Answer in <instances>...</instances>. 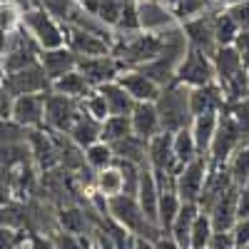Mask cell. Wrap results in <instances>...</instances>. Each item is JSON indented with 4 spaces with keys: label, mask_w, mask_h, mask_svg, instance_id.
<instances>
[{
    "label": "cell",
    "mask_w": 249,
    "mask_h": 249,
    "mask_svg": "<svg viewBox=\"0 0 249 249\" xmlns=\"http://www.w3.org/2000/svg\"><path fill=\"white\" fill-rule=\"evenodd\" d=\"M157 112H160V124L162 132H177L192 124V110H190V88L179 85V82H170L164 85L160 97H157Z\"/></svg>",
    "instance_id": "1"
},
{
    "label": "cell",
    "mask_w": 249,
    "mask_h": 249,
    "mask_svg": "<svg viewBox=\"0 0 249 249\" xmlns=\"http://www.w3.org/2000/svg\"><path fill=\"white\" fill-rule=\"evenodd\" d=\"M107 217H112L117 224H122L127 232H132L135 237H150L155 239L162 230L157 224H152L147 217H144L142 207L137 202L135 195H115L107 199Z\"/></svg>",
    "instance_id": "2"
},
{
    "label": "cell",
    "mask_w": 249,
    "mask_h": 249,
    "mask_svg": "<svg viewBox=\"0 0 249 249\" xmlns=\"http://www.w3.org/2000/svg\"><path fill=\"white\" fill-rule=\"evenodd\" d=\"M214 80H217V72H214L212 55H207L199 48L187 45L175 68V82H179L184 88H199V85H210Z\"/></svg>",
    "instance_id": "3"
},
{
    "label": "cell",
    "mask_w": 249,
    "mask_h": 249,
    "mask_svg": "<svg viewBox=\"0 0 249 249\" xmlns=\"http://www.w3.org/2000/svg\"><path fill=\"white\" fill-rule=\"evenodd\" d=\"M20 25L30 33V37L37 43L40 50H53V48L65 45V30L43 8H33V10L20 13Z\"/></svg>",
    "instance_id": "4"
},
{
    "label": "cell",
    "mask_w": 249,
    "mask_h": 249,
    "mask_svg": "<svg viewBox=\"0 0 249 249\" xmlns=\"http://www.w3.org/2000/svg\"><path fill=\"white\" fill-rule=\"evenodd\" d=\"M244 142H247V137H244V132L239 130V124L232 120V115L219 112L217 132H214V137H212V144H210V152H207V157H210L212 164H227V162H230V157L242 147Z\"/></svg>",
    "instance_id": "5"
},
{
    "label": "cell",
    "mask_w": 249,
    "mask_h": 249,
    "mask_svg": "<svg viewBox=\"0 0 249 249\" xmlns=\"http://www.w3.org/2000/svg\"><path fill=\"white\" fill-rule=\"evenodd\" d=\"M77 115H80V100L60 95L55 90L45 92V130L68 135Z\"/></svg>",
    "instance_id": "6"
},
{
    "label": "cell",
    "mask_w": 249,
    "mask_h": 249,
    "mask_svg": "<svg viewBox=\"0 0 249 249\" xmlns=\"http://www.w3.org/2000/svg\"><path fill=\"white\" fill-rule=\"evenodd\" d=\"M0 85H3L13 97H18V95H33V92H48L50 80H48L43 65H40V60H37L28 68H20L15 72H5L0 77Z\"/></svg>",
    "instance_id": "7"
},
{
    "label": "cell",
    "mask_w": 249,
    "mask_h": 249,
    "mask_svg": "<svg viewBox=\"0 0 249 249\" xmlns=\"http://www.w3.org/2000/svg\"><path fill=\"white\" fill-rule=\"evenodd\" d=\"M210 172V157L197 155L192 162H187L184 167L175 177V192L179 195L182 202H197L202 190H204V179Z\"/></svg>",
    "instance_id": "8"
},
{
    "label": "cell",
    "mask_w": 249,
    "mask_h": 249,
    "mask_svg": "<svg viewBox=\"0 0 249 249\" xmlns=\"http://www.w3.org/2000/svg\"><path fill=\"white\" fill-rule=\"evenodd\" d=\"M65 30V45L77 57H90V55H110L112 53V37L105 33H95L75 25H62Z\"/></svg>",
    "instance_id": "9"
},
{
    "label": "cell",
    "mask_w": 249,
    "mask_h": 249,
    "mask_svg": "<svg viewBox=\"0 0 249 249\" xmlns=\"http://www.w3.org/2000/svg\"><path fill=\"white\" fill-rule=\"evenodd\" d=\"M127 68L122 60H117L112 53L110 55H90V57H77V70L85 75L90 88H100L105 82L117 80V75Z\"/></svg>",
    "instance_id": "10"
},
{
    "label": "cell",
    "mask_w": 249,
    "mask_h": 249,
    "mask_svg": "<svg viewBox=\"0 0 249 249\" xmlns=\"http://www.w3.org/2000/svg\"><path fill=\"white\" fill-rule=\"evenodd\" d=\"M147 167L155 175H175L182 170V164L175 157L172 150V135L170 132H160L147 142Z\"/></svg>",
    "instance_id": "11"
},
{
    "label": "cell",
    "mask_w": 249,
    "mask_h": 249,
    "mask_svg": "<svg viewBox=\"0 0 249 249\" xmlns=\"http://www.w3.org/2000/svg\"><path fill=\"white\" fill-rule=\"evenodd\" d=\"M10 117L18 124H23L25 130H40V127H45V92L18 95L13 100Z\"/></svg>",
    "instance_id": "12"
},
{
    "label": "cell",
    "mask_w": 249,
    "mask_h": 249,
    "mask_svg": "<svg viewBox=\"0 0 249 249\" xmlns=\"http://www.w3.org/2000/svg\"><path fill=\"white\" fill-rule=\"evenodd\" d=\"M182 35L184 43L204 50L207 55H212L217 50V40H214V25H212V15H195L182 20Z\"/></svg>",
    "instance_id": "13"
},
{
    "label": "cell",
    "mask_w": 249,
    "mask_h": 249,
    "mask_svg": "<svg viewBox=\"0 0 249 249\" xmlns=\"http://www.w3.org/2000/svg\"><path fill=\"white\" fill-rule=\"evenodd\" d=\"M117 82L130 92V97L135 102H157V97L162 92V88L140 68H124L117 75Z\"/></svg>",
    "instance_id": "14"
},
{
    "label": "cell",
    "mask_w": 249,
    "mask_h": 249,
    "mask_svg": "<svg viewBox=\"0 0 249 249\" xmlns=\"http://www.w3.org/2000/svg\"><path fill=\"white\" fill-rule=\"evenodd\" d=\"M227 105V97L222 92V88L217 85V80L210 85H199V88H190V110L192 117L197 115H219Z\"/></svg>",
    "instance_id": "15"
},
{
    "label": "cell",
    "mask_w": 249,
    "mask_h": 249,
    "mask_svg": "<svg viewBox=\"0 0 249 249\" xmlns=\"http://www.w3.org/2000/svg\"><path fill=\"white\" fill-rule=\"evenodd\" d=\"M237 195H239V187L232 184L227 192L219 195V199L212 204V210L207 212L212 219L214 232H230L234 222H237Z\"/></svg>",
    "instance_id": "16"
},
{
    "label": "cell",
    "mask_w": 249,
    "mask_h": 249,
    "mask_svg": "<svg viewBox=\"0 0 249 249\" xmlns=\"http://www.w3.org/2000/svg\"><path fill=\"white\" fill-rule=\"evenodd\" d=\"M40 65H43L48 80H50V85L62 77L65 72L75 70L77 68V55L68 48V45H60V48H53V50H40Z\"/></svg>",
    "instance_id": "17"
},
{
    "label": "cell",
    "mask_w": 249,
    "mask_h": 249,
    "mask_svg": "<svg viewBox=\"0 0 249 249\" xmlns=\"http://www.w3.org/2000/svg\"><path fill=\"white\" fill-rule=\"evenodd\" d=\"M212 62H214V72H217V85L219 88H224L232 77H237L242 70H247L242 55L232 45H219L212 53Z\"/></svg>",
    "instance_id": "18"
},
{
    "label": "cell",
    "mask_w": 249,
    "mask_h": 249,
    "mask_svg": "<svg viewBox=\"0 0 249 249\" xmlns=\"http://www.w3.org/2000/svg\"><path fill=\"white\" fill-rule=\"evenodd\" d=\"M130 122H132V132L144 140H152L155 135L162 132L160 112L155 102H135V107L130 112Z\"/></svg>",
    "instance_id": "19"
},
{
    "label": "cell",
    "mask_w": 249,
    "mask_h": 249,
    "mask_svg": "<svg viewBox=\"0 0 249 249\" xmlns=\"http://www.w3.org/2000/svg\"><path fill=\"white\" fill-rule=\"evenodd\" d=\"M140 207L144 217H147L152 224H157V202H160V184H157V177L150 167H142L140 172V184H137V192H135Z\"/></svg>",
    "instance_id": "20"
},
{
    "label": "cell",
    "mask_w": 249,
    "mask_h": 249,
    "mask_svg": "<svg viewBox=\"0 0 249 249\" xmlns=\"http://www.w3.org/2000/svg\"><path fill=\"white\" fill-rule=\"evenodd\" d=\"M147 142L140 135H127L117 140L115 144H110L112 152H115V160H124V162H132V164H140V167H147Z\"/></svg>",
    "instance_id": "21"
},
{
    "label": "cell",
    "mask_w": 249,
    "mask_h": 249,
    "mask_svg": "<svg viewBox=\"0 0 249 249\" xmlns=\"http://www.w3.org/2000/svg\"><path fill=\"white\" fill-rule=\"evenodd\" d=\"M197 214H199V204L197 202H182L179 212H177L170 232H167L182 249H190V232H192V222H195Z\"/></svg>",
    "instance_id": "22"
},
{
    "label": "cell",
    "mask_w": 249,
    "mask_h": 249,
    "mask_svg": "<svg viewBox=\"0 0 249 249\" xmlns=\"http://www.w3.org/2000/svg\"><path fill=\"white\" fill-rule=\"evenodd\" d=\"M100 132H102V122L95 120V117H90L88 112H82V107H80V115L72 122V127L68 130V137L85 150V147H90L92 142L100 140Z\"/></svg>",
    "instance_id": "23"
},
{
    "label": "cell",
    "mask_w": 249,
    "mask_h": 249,
    "mask_svg": "<svg viewBox=\"0 0 249 249\" xmlns=\"http://www.w3.org/2000/svg\"><path fill=\"white\" fill-rule=\"evenodd\" d=\"M102 97H105V105L110 110V115H130L132 107H135V100L130 97V92L124 90L117 80L112 82H105V85L95 88Z\"/></svg>",
    "instance_id": "24"
},
{
    "label": "cell",
    "mask_w": 249,
    "mask_h": 249,
    "mask_svg": "<svg viewBox=\"0 0 249 249\" xmlns=\"http://www.w3.org/2000/svg\"><path fill=\"white\" fill-rule=\"evenodd\" d=\"M50 90H55L60 95H68V97H75V100H85L92 92L90 82L85 80V75H82L77 68L70 70V72H65L62 77H57L53 85H50Z\"/></svg>",
    "instance_id": "25"
},
{
    "label": "cell",
    "mask_w": 249,
    "mask_h": 249,
    "mask_svg": "<svg viewBox=\"0 0 249 249\" xmlns=\"http://www.w3.org/2000/svg\"><path fill=\"white\" fill-rule=\"evenodd\" d=\"M217 122H219V115H197V117H192L190 132H192V137H195V144H197L199 155L210 152L212 137H214V132H217Z\"/></svg>",
    "instance_id": "26"
},
{
    "label": "cell",
    "mask_w": 249,
    "mask_h": 249,
    "mask_svg": "<svg viewBox=\"0 0 249 249\" xmlns=\"http://www.w3.org/2000/svg\"><path fill=\"white\" fill-rule=\"evenodd\" d=\"M92 184H95V192L102 195L105 199H110V197L124 192V179H122V172L117 170V164H112V167H105V170L95 172Z\"/></svg>",
    "instance_id": "27"
},
{
    "label": "cell",
    "mask_w": 249,
    "mask_h": 249,
    "mask_svg": "<svg viewBox=\"0 0 249 249\" xmlns=\"http://www.w3.org/2000/svg\"><path fill=\"white\" fill-rule=\"evenodd\" d=\"M182 207V199L175 190H160V202H157V227L162 232H170V227Z\"/></svg>",
    "instance_id": "28"
},
{
    "label": "cell",
    "mask_w": 249,
    "mask_h": 249,
    "mask_svg": "<svg viewBox=\"0 0 249 249\" xmlns=\"http://www.w3.org/2000/svg\"><path fill=\"white\" fill-rule=\"evenodd\" d=\"M132 135V122H130V115H110L102 122V132H100V140L107 142V144H115L117 140Z\"/></svg>",
    "instance_id": "29"
},
{
    "label": "cell",
    "mask_w": 249,
    "mask_h": 249,
    "mask_svg": "<svg viewBox=\"0 0 249 249\" xmlns=\"http://www.w3.org/2000/svg\"><path fill=\"white\" fill-rule=\"evenodd\" d=\"M85 164L92 170V172H100V170H105V167H112L115 164V152L107 142H92L90 147H85Z\"/></svg>",
    "instance_id": "30"
},
{
    "label": "cell",
    "mask_w": 249,
    "mask_h": 249,
    "mask_svg": "<svg viewBox=\"0 0 249 249\" xmlns=\"http://www.w3.org/2000/svg\"><path fill=\"white\" fill-rule=\"evenodd\" d=\"M172 150H175V157H177V162L182 164V167H184L187 162H192V160L199 155V150H197V144H195V137H192L190 127L172 132Z\"/></svg>",
    "instance_id": "31"
},
{
    "label": "cell",
    "mask_w": 249,
    "mask_h": 249,
    "mask_svg": "<svg viewBox=\"0 0 249 249\" xmlns=\"http://www.w3.org/2000/svg\"><path fill=\"white\" fill-rule=\"evenodd\" d=\"M212 25H214L217 48H219V45H232V43H234V37H237V33H239V25L234 23V18L227 13V10L212 15Z\"/></svg>",
    "instance_id": "32"
},
{
    "label": "cell",
    "mask_w": 249,
    "mask_h": 249,
    "mask_svg": "<svg viewBox=\"0 0 249 249\" xmlns=\"http://www.w3.org/2000/svg\"><path fill=\"white\" fill-rule=\"evenodd\" d=\"M140 30H142V23H140V3H137V0H124L120 20H117V25H115V33L117 35H130V33H140Z\"/></svg>",
    "instance_id": "33"
},
{
    "label": "cell",
    "mask_w": 249,
    "mask_h": 249,
    "mask_svg": "<svg viewBox=\"0 0 249 249\" xmlns=\"http://www.w3.org/2000/svg\"><path fill=\"white\" fill-rule=\"evenodd\" d=\"M227 167H230L232 182H234L237 187H244V184L249 182V142H244L242 147L230 157Z\"/></svg>",
    "instance_id": "34"
},
{
    "label": "cell",
    "mask_w": 249,
    "mask_h": 249,
    "mask_svg": "<svg viewBox=\"0 0 249 249\" xmlns=\"http://www.w3.org/2000/svg\"><path fill=\"white\" fill-rule=\"evenodd\" d=\"M212 234H214V227H212L210 214L199 210V214H197V217H195V222H192L190 249H202V247H207V244H210V239H212Z\"/></svg>",
    "instance_id": "35"
},
{
    "label": "cell",
    "mask_w": 249,
    "mask_h": 249,
    "mask_svg": "<svg viewBox=\"0 0 249 249\" xmlns=\"http://www.w3.org/2000/svg\"><path fill=\"white\" fill-rule=\"evenodd\" d=\"M40 8L48 15H53L60 25H68L72 20V15L77 13L80 3L77 0H40Z\"/></svg>",
    "instance_id": "36"
},
{
    "label": "cell",
    "mask_w": 249,
    "mask_h": 249,
    "mask_svg": "<svg viewBox=\"0 0 249 249\" xmlns=\"http://www.w3.org/2000/svg\"><path fill=\"white\" fill-rule=\"evenodd\" d=\"M28 222L25 207H20L15 202H3L0 204V227H10V230H23Z\"/></svg>",
    "instance_id": "37"
},
{
    "label": "cell",
    "mask_w": 249,
    "mask_h": 249,
    "mask_svg": "<svg viewBox=\"0 0 249 249\" xmlns=\"http://www.w3.org/2000/svg\"><path fill=\"white\" fill-rule=\"evenodd\" d=\"M222 112L232 115V120L239 124V130L244 132V137H247V142H249V97H242V100H232V102H227Z\"/></svg>",
    "instance_id": "38"
},
{
    "label": "cell",
    "mask_w": 249,
    "mask_h": 249,
    "mask_svg": "<svg viewBox=\"0 0 249 249\" xmlns=\"http://www.w3.org/2000/svg\"><path fill=\"white\" fill-rule=\"evenodd\" d=\"M60 227L65 232H75V234H85L88 230V217L82 210L77 207H70V210H62L60 212Z\"/></svg>",
    "instance_id": "39"
},
{
    "label": "cell",
    "mask_w": 249,
    "mask_h": 249,
    "mask_svg": "<svg viewBox=\"0 0 249 249\" xmlns=\"http://www.w3.org/2000/svg\"><path fill=\"white\" fill-rule=\"evenodd\" d=\"M122 3H124V0H102V3L97 5V10H95V18L105 28L115 30L117 20H120V13H122Z\"/></svg>",
    "instance_id": "40"
},
{
    "label": "cell",
    "mask_w": 249,
    "mask_h": 249,
    "mask_svg": "<svg viewBox=\"0 0 249 249\" xmlns=\"http://www.w3.org/2000/svg\"><path fill=\"white\" fill-rule=\"evenodd\" d=\"M80 107H82V112H88L90 117H95L100 122H105V117H110V110L105 105V97H102L97 90H92L85 100H80Z\"/></svg>",
    "instance_id": "41"
},
{
    "label": "cell",
    "mask_w": 249,
    "mask_h": 249,
    "mask_svg": "<svg viewBox=\"0 0 249 249\" xmlns=\"http://www.w3.org/2000/svg\"><path fill=\"white\" fill-rule=\"evenodd\" d=\"M53 244H55V249H92L90 239L85 234H75V232H65V230L53 234Z\"/></svg>",
    "instance_id": "42"
},
{
    "label": "cell",
    "mask_w": 249,
    "mask_h": 249,
    "mask_svg": "<svg viewBox=\"0 0 249 249\" xmlns=\"http://www.w3.org/2000/svg\"><path fill=\"white\" fill-rule=\"evenodd\" d=\"M224 10L234 18L239 30H249V0H234V3H230Z\"/></svg>",
    "instance_id": "43"
},
{
    "label": "cell",
    "mask_w": 249,
    "mask_h": 249,
    "mask_svg": "<svg viewBox=\"0 0 249 249\" xmlns=\"http://www.w3.org/2000/svg\"><path fill=\"white\" fill-rule=\"evenodd\" d=\"M25 234L20 230H10V227H0V249H20Z\"/></svg>",
    "instance_id": "44"
},
{
    "label": "cell",
    "mask_w": 249,
    "mask_h": 249,
    "mask_svg": "<svg viewBox=\"0 0 249 249\" xmlns=\"http://www.w3.org/2000/svg\"><path fill=\"white\" fill-rule=\"evenodd\" d=\"M20 249H55L53 237H43V234H28L20 244Z\"/></svg>",
    "instance_id": "45"
},
{
    "label": "cell",
    "mask_w": 249,
    "mask_h": 249,
    "mask_svg": "<svg viewBox=\"0 0 249 249\" xmlns=\"http://www.w3.org/2000/svg\"><path fill=\"white\" fill-rule=\"evenodd\" d=\"M232 237H234V247L249 244V217L234 222V227H232Z\"/></svg>",
    "instance_id": "46"
},
{
    "label": "cell",
    "mask_w": 249,
    "mask_h": 249,
    "mask_svg": "<svg viewBox=\"0 0 249 249\" xmlns=\"http://www.w3.org/2000/svg\"><path fill=\"white\" fill-rule=\"evenodd\" d=\"M207 247H210V249H234V237H232V230H230V232H214Z\"/></svg>",
    "instance_id": "47"
},
{
    "label": "cell",
    "mask_w": 249,
    "mask_h": 249,
    "mask_svg": "<svg viewBox=\"0 0 249 249\" xmlns=\"http://www.w3.org/2000/svg\"><path fill=\"white\" fill-rule=\"evenodd\" d=\"M13 95L0 85V120H10V112H13Z\"/></svg>",
    "instance_id": "48"
},
{
    "label": "cell",
    "mask_w": 249,
    "mask_h": 249,
    "mask_svg": "<svg viewBox=\"0 0 249 249\" xmlns=\"http://www.w3.org/2000/svg\"><path fill=\"white\" fill-rule=\"evenodd\" d=\"M249 217V187H239L237 195V219Z\"/></svg>",
    "instance_id": "49"
},
{
    "label": "cell",
    "mask_w": 249,
    "mask_h": 249,
    "mask_svg": "<svg viewBox=\"0 0 249 249\" xmlns=\"http://www.w3.org/2000/svg\"><path fill=\"white\" fill-rule=\"evenodd\" d=\"M152 242H155V249H182V247H179L167 232H160Z\"/></svg>",
    "instance_id": "50"
},
{
    "label": "cell",
    "mask_w": 249,
    "mask_h": 249,
    "mask_svg": "<svg viewBox=\"0 0 249 249\" xmlns=\"http://www.w3.org/2000/svg\"><path fill=\"white\" fill-rule=\"evenodd\" d=\"M18 13H25V10H33V8H40V0H13Z\"/></svg>",
    "instance_id": "51"
},
{
    "label": "cell",
    "mask_w": 249,
    "mask_h": 249,
    "mask_svg": "<svg viewBox=\"0 0 249 249\" xmlns=\"http://www.w3.org/2000/svg\"><path fill=\"white\" fill-rule=\"evenodd\" d=\"M132 249H155V242L150 237H135Z\"/></svg>",
    "instance_id": "52"
},
{
    "label": "cell",
    "mask_w": 249,
    "mask_h": 249,
    "mask_svg": "<svg viewBox=\"0 0 249 249\" xmlns=\"http://www.w3.org/2000/svg\"><path fill=\"white\" fill-rule=\"evenodd\" d=\"M77 3H80L82 8H85L88 13H92V15H95V10H97V5L102 3V0H77Z\"/></svg>",
    "instance_id": "53"
},
{
    "label": "cell",
    "mask_w": 249,
    "mask_h": 249,
    "mask_svg": "<svg viewBox=\"0 0 249 249\" xmlns=\"http://www.w3.org/2000/svg\"><path fill=\"white\" fill-rule=\"evenodd\" d=\"M247 90H249V68H247Z\"/></svg>",
    "instance_id": "54"
},
{
    "label": "cell",
    "mask_w": 249,
    "mask_h": 249,
    "mask_svg": "<svg viewBox=\"0 0 249 249\" xmlns=\"http://www.w3.org/2000/svg\"><path fill=\"white\" fill-rule=\"evenodd\" d=\"M234 249H249V244H242V247H234Z\"/></svg>",
    "instance_id": "55"
},
{
    "label": "cell",
    "mask_w": 249,
    "mask_h": 249,
    "mask_svg": "<svg viewBox=\"0 0 249 249\" xmlns=\"http://www.w3.org/2000/svg\"><path fill=\"white\" fill-rule=\"evenodd\" d=\"M0 3H8V0H0Z\"/></svg>",
    "instance_id": "56"
},
{
    "label": "cell",
    "mask_w": 249,
    "mask_h": 249,
    "mask_svg": "<svg viewBox=\"0 0 249 249\" xmlns=\"http://www.w3.org/2000/svg\"><path fill=\"white\" fill-rule=\"evenodd\" d=\"M202 249H210V247H202Z\"/></svg>",
    "instance_id": "57"
},
{
    "label": "cell",
    "mask_w": 249,
    "mask_h": 249,
    "mask_svg": "<svg viewBox=\"0 0 249 249\" xmlns=\"http://www.w3.org/2000/svg\"><path fill=\"white\" fill-rule=\"evenodd\" d=\"M244 187H249V182H247V184H244Z\"/></svg>",
    "instance_id": "58"
}]
</instances>
